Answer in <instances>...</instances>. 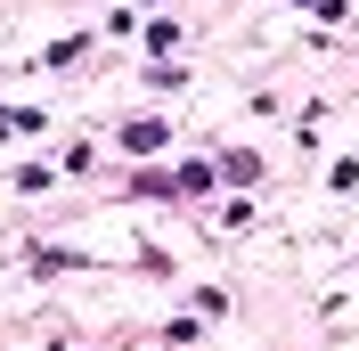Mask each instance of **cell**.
<instances>
[{"label":"cell","mask_w":359,"mask_h":351,"mask_svg":"<svg viewBox=\"0 0 359 351\" xmlns=\"http://www.w3.org/2000/svg\"><path fill=\"white\" fill-rule=\"evenodd\" d=\"M123 147H131V155H156V147H163V123H131V131H123Z\"/></svg>","instance_id":"obj_1"},{"label":"cell","mask_w":359,"mask_h":351,"mask_svg":"<svg viewBox=\"0 0 359 351\" xmlns=\"http://www.w3.org/2000/svg\"><path fill=\"white\" fill-rule=\"evenodd\" d=\"M0 131H41V114L33 107H0Z\"/></svg>","instance_id":"obj_2"},{"label":"cell","mask_w":359,"mask_h":351,"mask_svg":"<svg viewBox=\"0 0 359 351\" xmlns=\"http://www.w3.org/2000/svg\"><path fill=\"white\" fill-rule=\"evenodd\" d=\"M311 8H327V17H335V0H311Z\"/></svg>","instance_id":"obj_3"}]
</instances>
